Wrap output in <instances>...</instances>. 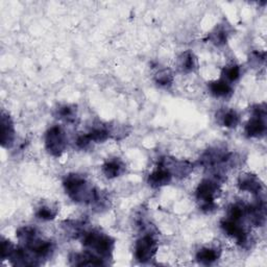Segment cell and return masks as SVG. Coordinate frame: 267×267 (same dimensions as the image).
I'll return each mask as SVG.
<instances>
[{
  "mask_svg": "<svg viewBox=\"0 0 267 267\" xmlns=\"http://www.w3.org/2000/svg\"><path fill=\"white\" fill-rule=\"evenodd\" d=\"M87 136L91 142L100 143V142H105L106 140L109 139L110 132L106 129H94L91 132H89Z\"/></svg>",
  "mask_w": 267,
  "mask_h": 267,
  "instance_id": "cell-18",
  "label": "cell"
},
{
  "mask_svg": "<svg viewBox=\"0 0 267 267\" xmlns=\"http://www.w3.org/2000/svg\"><path fill=\"white\" fill-rule=\"evenodd\" d=\"M126 167L120 160H111L107 162L104 166H102V172L108 179H114L119 176L123 171H125Z\"/></svg>",
  "mask_w": 267,
  "mask_h": 267,
  "instance_id": "cell-13",
  "label": "cell"
},
{
  "mask_svg": "<svg viewBox=\"0 0 267 267\" xmlns=\"http://www.w3.org/2000/svg\"><path fill=\"white\" fill-rule=\"evenodd\" d=\"M208 87L215 97H228L232 94V87L224 79L211 81Z\"/></svg>",
  "mask_w": 267,
  "mask_h": 267,
  "instance_id": "cell-12",
  "label": "cell"
},
{
  "mask_svg": "<svg viewBox=\"0 0 267 267\" xmlns=\"http://www.w3.org/2000/svg\"><path fill=\"white\" fill-rule=\"evenodd\" d=\"M220 119H221L222 126L225 128H229V129L236 128L239 123V116L237 112H235L234 110H229V111L223 112Z\"/></svg>",
  "mask_w": 267,
  "mask_h": 267,
  "instance_id": "cell-16",
  "label": "cell"
},
{
  "mask_svg": "<svg viewBox=\"0 0 267 267\" xmlns=\"http://www.w3.org/2000/svg\"><path fill=\"white\" fill-rule=\"evenodd\" d=\"M57 115L61 119L67 122H73L76 118V108L74 106H64L57 110Z\"/></svg>",
  "mask_w": 267,
  "mask_h": 267,
  "instance_id": "cell-19",
  "label": "cell"
},
{
  "mask_svg": "<svg viewBox=\"0 0 267 267\" xmlns=\"http://www.w3.org/2000/svg\"><path fill=\"white\" fill-rule=\"evenodd\" d=\"M114 239L98 231H92L84 234L83 244L85 248L95 252L102 259H109L114 250Z\"/></svg>",
  "mask_w": 267,
  "mask_h": 267,
  "instance_id": "cell-2",
  "label": "cell"
},
{
  "mask_svg": "<svg viewBox=\"0 0 267 267\" xmlns=\"http://www.w3.org/2000/svg\"><path fill=\"white\" fill-rule=\"evenodd\" d=\"M221 228L229 236L235 238L238 244L245 245L246 243H248L249 235L245 232L243 227H241L239 221H235V220L227 218L221 221Z\"/></svg>",
  "mask_w": 267,
  "mask_h": 267,
  "instance_id": "cell-7",
  "label": "cell"
},
{
  "mask_svg": "<svg viewBox=\"0 0 267 267\" xmlns=\"http://www.w3.org/2000/svg\"><path fill=\"white\" fill-rule=\"evenodd\" d=\"M266 132V108L265 104L256 106L254 116L245 127V134L250 138H258L264 136Z\"/></svg>",
  "mask_w": 267,
  "mask_h": 267,
  "instance_id": "cell-5",
  "label": "cell"
},
{
  "mask_svg": "<svg viewBox=\"0 0 267 267\" xmlns=\"http://www.w3.org/2000/svg\"><path fill=\"white\" fill-rule=\"evenodd\" d=\"M172 180V174L163 167H159L149 176V184L154 188H159L168 185Z\"/></svg>",
  "mask_w": 267,
  "mask_h": 267,
  "instance_id": "cell-11",
  "label": "cell"
},
{
  "mask_svg": "<svg viewBox=\"0 0 267 267\" xmlns=\"http://www.w3.org/2000/svg\"><path fill=\"white\" fill-rule=\"evenodd\" d=\"M219 192V185L217 182L206 179L199 183L196 189V198L200 201V209L203 212H211L215 210V198Z\"/></svg>",
  "mask_w": 267,
  "mask_h": 267,
  "instance_id": "cell-3",
  "label": "cell"
},
{
  "mask_svg": "<svg viewBox=\"0 0 267 267\" xmlns=\"http://www.w3.org/2000/svg\"><path fill=\"white\" fill-rule=\"evenodd\" d=\"M238 187L242 191H248L254 194L260 193L263 185L258 176L251 173H243L239 176Z\"/></svg>",
  "mask_w": 267,
  "mask_h": 267,
  "instance_id": "cell-9",
  "label": "cell"
},
{
  "mask_svg": "<svg viewBox=\"0 0 267 267\" xmlns=\"http://www.w3.org/2000/svg\"><path fill=\"white\" fill-rule=\"evenodd\" d=\"M218 258H219V252H217L216 249H211V248H203L199 250L196 254L197 261L204 265L214 263Z\"/></svg>",
  "mask_w": 267,
  "mask_h": 267,
  "instance_id": "cell-14",
  "label": "cell"
},
{
  "mask_svg": "<svg viewBox=\"0 0 267 267\" xmlns=\"http://www.w3.org/2000/svg\"><path fill=\"white\" fill-rule=\"evenodd\" d=\"M161 167L168 170L172 176H187L193 169L192 165L187 161H176L174 159L166 158L161 162Z\"/></svg>",
  "mask_w": 267,
  "mask_h": 267,
  "instance_id": "cell-8",
  "label": "cell"
},
{
  "mask_svg": "<svg viewBox=\"0 0 267 267\" xmlns=\"http://www.w3.org/2000/svg\"><path fill=\"white\" fill-rule=\"evenodd\" d=\"M172 74L168 70H162L156 75V83L161 87H168L172 84Z\"/></svg>",
  "mask_w": 267,
  "mask_h": 267,
  "instance_id": "cell-20",
  "label": "cell"
},
{
  "mask_svg": "<svg viewBox=\"0 0 267 267\" xmlns=\"http://www.w3.org/2000/svg\"><path fill=\"white\" fill-rule=\"evenodd\" d=\"M45 146L51 156L60 157L67 146V139L64 131L60 127L50 128L45 135Z\"/></svg>",
  "mask_w": 267,
  "mask_h": 267,
  "instance_id": "cell-4",
  "label": "cell"
},
{
  "mask_svg": "<svg viewBox=\"0 0 267 267\" xmlns=\"http://www.w3.org/2000/svg\"><path fill=\"white\" fill-rule=\"evenodd\" d=\"M57 210L48 206L40 207L36 213V216L42 220H51L56 216Z\"/></svg>",
  "mask_w": 267,
  "mask_h": 267,
  "instance_id": "cell-21",
  "label": "cell"
},
{
  "mask_svg": "<svg viewBox=\"0 0 267 267\" xmlns=\"http://www.w3.org/2000/svg\"><path fill=\"white\" fill-rule=\"evenodd\" d=\"M158 250L157 241L151 235H145L140 238L135 248V257L141 263L150 262L156 255Z\"/></svg>",
  "mask_w": 267,
  "mask_h": 267,
  "instance_id": "cell-6",
  "label": "cell"
},
{
  "mask_svg": "<svg viewBox=\"0 0 267 267\" xmlns=\"http://www.w3.org/2000/svg\"><path fill=\"white\" fill-rule=\"evenodd\" d=\"M14 250H15V246L12 244L11 241L6 240V239L2 240V259L3 260L7 258L10 259Z\"/></svg>",
  "mask_w": 267,
  "mask_h": 267,
  "instance_id": "cell-23",
  "label": "cell"
},
{
  "mask_svg": "<svg viewBox=\"0 0 267 267\" xmlns=\"http://www.w3.org/2000/svg\"><path fill=\"white\" fill-rule=\"evenodd\" d=\"M90 143H91V141L89 140L87 134H86V135L79 136V137L77 138V140H76V145H77V147H79V149H86V147L90 144Z\"/></svg>",
  "mask_w": 267,
  "mask_h": 267,
  "instance_id": "cell-24",
  "label": "cell"
},
{
  "mask_svg": "<svg viewBox=\"0 0 267 267\" xmlns=\"http://www.w3.org/2000/svg\"><path fill=\"white\" fill-rule=\"evenodd\" d=\"M64 188L68 196L76 202L97 203L99 202L98 192L91 187L89 183L78 174H69L64 180Z\"/></svg>",
  "mask_w": 267,
  "mask_h": 267,
  "instance_id": "cell-1",
  "label": "cell"
},
{
  "mask_svg": "<svg viewBox=\"0 0 267 267\" xmlns=\"http://www.w3.org/2000/svg\"><path fill=\"white\" fill-rule=\"evenodd\" d=\"M209 40L211 41L213 44H215L216 46L224 45L225 43H227V41H228L227 31H224V28H222V27L216 28L215 32L210 34Z\"/></svg>",
  "mask_w": 267,
  "mask_h": 267,
  "instance_id": "cell-17",
  "label": "cell"
},
{
  "mask_svg": "<svg viewBox=\"0 0 267 267\" xmlns=\"http://www.w3.org/2000/svg\"><path fill=\"white\" fill-rule=\"evenodd\" d=\"M241 74V70L240 67L237 65H233L230 67H227L223 70V75L224 77L227 78L230 81H235L240 77Z\"/></svg>",
  "mask_w": 267,
  "mask_h": 267,
  "instance_id": "cell-22",
  "label": "cell"
},
{
  "mask_svg": "<svg viewBox=\"0 0 267 267\" xmlns=\"http://www.w3.org/2000/svg\"><path fill=\"white\" fill-rule=\"evenodd\" d=\"M179 66L184 72H191L196 68V58L191 51L184 52L179 62Z\"/></svg>",
  "mask_w": 267,
  "mask_h": 267,
  "instance_id": "cell-15",
  "label": "cell"
},
{
  "mask_svg": "<svg viewBox=\"0 0 267 267\" xmlns=\"http://www.w3.org/2000/svg\"><path fill=\"white\" fill-rule=\"evenodd\" d=\"M15 139V129L9 115H2V144L4 147H11Z\"/></svg>",
  "mask_w": 267,
  "mask_h": 267,
  "instance_id": "cell-10",
  "label": "cell"
}]
</instances>
